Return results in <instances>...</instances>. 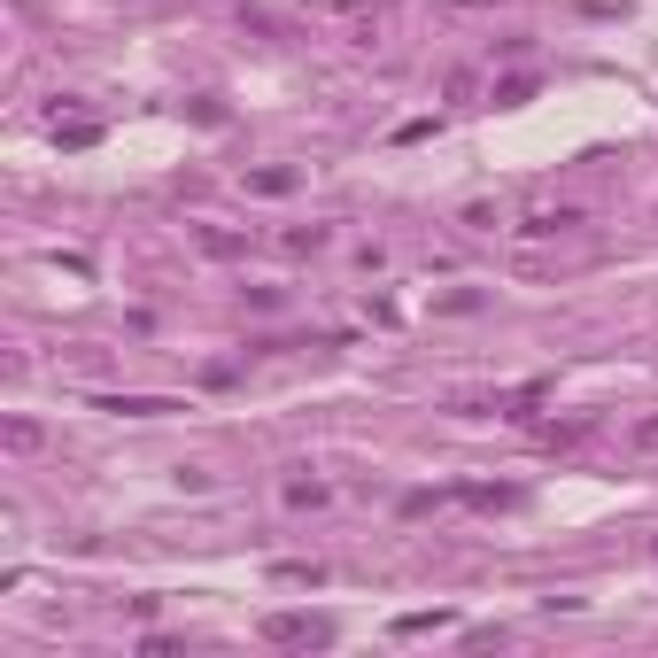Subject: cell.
Wrapping results in <instances>:
<instances>
[{
	"label": "cell",
	"mask_w": 658,
	"mask_h": 658,
	"mask_svg": "<svg viewBox=\"0 0 658 658\" xmlns=\"http://www.w3.org/2000/svg\"><path fill=\"white\" fill-rule=\"evenodd\" d=\"M326 620H310V612H271L264 620V643H326Z\"/></svg>",
	"instance_id": "1"
},
{
	"label": "cell",
	"mask_w": 658,
	"mask_h": 658,
	"mask_svg": "<svg viewBox=\"0 0 658 658\" xmlns=\"http://www.w3.org/2000/svg\"><path fill=\"white\" fill-rule=\"evenodd\" d=\"M581 225V210H535L527 217V233H573Z\"/></svg>",
	"instance_id": "2"
},
{
	"label": "cell",
	"mask_w": 658,
	"mask_h": 658,
	"mask_svg": "<svg viewBox=\"0 0 658 658\" xmlns=\"http://www.w3.org/2000/svg\"><path fill=\"white\" fill-rule=\"evenodd\" d=\"M628 442L643 449V457H658V419H635V426H628Z\"/></svg>",
	"instance_id": "3"
},
{
	"label": "cell",
	"mask_w": 658,
	"mask_h": 658,
	"mask_svg": "<svg viewBox=\"0 0 658 658\" xmlns=\"http://www.w3.org/2000/svg\"><path fill=\"white\" fill-rule=\"evenodd\" d=\"M248 186H256V194H287V186H295V171H256Z\"/></svg>",
	"instance_id": "4"
},
{
	"label": "cell",
	"mask_w": 658,
	"mask_h": 658,
	"mask_svg": "<svg viewBox=\"0 0 658 658\" xmlns=\"http://www.w3.org/2000/svg\"><path fill=\"white\" fill-rule=\"evenodd\" d=\"M8 449H39V426H31V419H8Z\"/></svg>",
	"instance_id": "5"
}]
</instances>
